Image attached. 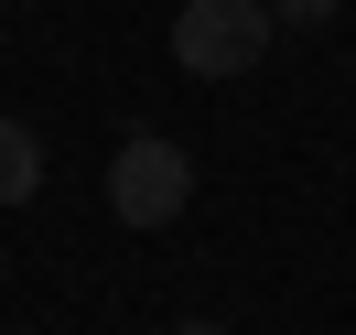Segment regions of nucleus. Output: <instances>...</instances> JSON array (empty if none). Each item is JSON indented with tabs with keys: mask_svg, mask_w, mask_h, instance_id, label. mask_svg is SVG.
<instances>
[{
	"mask_svg": "<svg viewBox=\"0 0 356 335\" xmlns=\"http://www.w3.org/2000/svg\"><path fill=\"white\" fill-rule=\"evenodd\" d=\"M184 335H227V325H184Z\"/></svg>",
	"mask_w": 356,
	"mask_h": 335,
	"instance_id": "obj_5",
	"label": "nucleus"
},
{
	"mask_svg": "<svg viewBox=\"0 0 356 335\" xmlns=\"http://www.w3.org/2000/svg\"><path fill=\"white\" fill-rule=\"evenodd\" d=\"M270 54V0H184L173 11V65L184 76H248Z\"/></svg>",
	"mask_w": 356,
	"mask_h": 335,
	"instance_id": "obj_2",
	"label": "nucleus"
},
{
	"mask_svg": "<svg viewBox=\"0 0 356 335\" xmlns=\"http://www.w3.org/2000/svg\"><path fill=\"white\" fill-rule=\"evenodd\" d=\"M270 22H291V33H324V22H334V0H270Z\"/></svg>",
	"mask_w": 356,
	"mask_h": 335,
	"instance_id": "obj_4",
	"label": "nucleus"
},
{
	"mask_svg": "<svg viewBox=\"0 0 356 335\" xmlns=\"http://www.w3.org/2000/svg\"><path fill=\"white\" fill-rule=\"evenodd\" d=\"M184 205H195V152L162 130H130L108 152V217L119 227H173Z\"/></svg>",
	"mask_w": 356,
	"mask_h": 335,
	"instance_id": "obj_1",
	"label": "nucleus"
},
{
	"mask_svg": "<svg viewBox=\"0 0 356 335\" xmlns=\"http://www.w3.org/2000/svg\"><path fill=\"white\" fill-rule=\"evenodd\" d=\"M44 195V141L33 119H0V205H33Z\"/></svg>",
	"mask_w": 356,
	"mask_h": 335,
	"instance_id": "obj_3",
	"label": "nucleus"
}]
</instances>
